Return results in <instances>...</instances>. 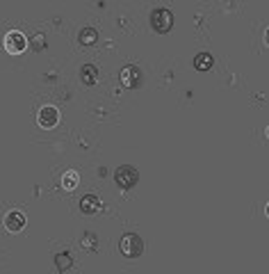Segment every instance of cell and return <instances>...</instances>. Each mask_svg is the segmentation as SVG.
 I'll list each match as a JSON object with an SVG mask.
<instances>
[{
    "mask_svg": "<svg viewBox=\"0 0 269 274\" xmlns=\"http://www.w3.org/2000/svg\"><path fill=\"white\" fill-rule=\"evenodd\" d=\"M114 183L119 187H123V190H130L139 183V172L130 165H121V167L114 172Z\"/></svg>",
    "mask_w": 269,
    "mask_h": 274,
    "instance_id": "3957f363",
    "label": "cell"
},
{
    "mask_svg": "<svg viewBox=\"0 0 269 274\" xmlns=\"http://www.w3.org/2000/svg\"><path fill=\"white\" fill-rule=\"evenodd\" d=\"M100 208H103V203H100V199L96 197V194H85V197L80 199V210L87 213V215L98 213Z\"/></svg>",
    "mask_w": 269,
    "mask_h": 274,
    "instance_id": "ba28073f",
    "label": "cell"
},
{
    "mask_svg": "<svg viewBox=\"0 0 269 274\" xmlns=\"http://www.w3.org/2000/svg\"><path fill=\"white\" fill-rule=\"evenodd\" d=\"M212 55L210 53H198L196 55V60H194V67L198 69V71H210L212 69Z\"/></svg>",
    "mask_w": 269,
    "mask_h": 274,
    "instance_id": "7c38bea8",
    "label": "cell"
},
{
    "mask_svg": "<svg viewBox=\"0 0 269 274\" xmlns=\"http://www.w3.org/2000/svg\"><path fill=\"white\" fill-rule=\"evenodd\" d=\"M119 80H121V85L128 89L139 87V85H142V69L135 67V64H128V67H123L119 71Z\"/></svg>",
    "mask_w": 269,
    "mask_h": 274,
    "instance_id": "5b68a950",
    "label": "cell"
},
{
    "mask_svg": "<svg viewBox=\"0 0 269 274\" xmlns=\"http://www.w3.org/2000/svg\"><path fill=\"white\" fill-rule=\"evenodd\" d=\"M37 124H39V128H44V130L55 128L59 124V110L55 105H44L39 110V114H37Z\"/></svg>",
    "mask_w": 269,
    "mask_h": 274,
    "instance_id": "8992f818",
    "label": "cell"
},
{
    "mask_svg": "<svg viewBox=\"0 0 269 274\" xmlns=\"http://www.w3.org/2000/svg\"><path fill=\"white\" fill-rule=\"evenodd\" d=\"M80 245H82L85 249H89V251H94V249H96V235H94V233H87L85 238H82V242H80Z\"/></svg>",
    "mask_w": 269,
    "mask_h": 274,
    "instance_id": "5bb4252c",
    "label": "cell"
},
{
    "mask_svg": "<svg viewBox=\"0 0 269 274\" xmlns=\"http://www.w3.org/2000/svg\"><path fill=\"white\" fill-rule=\"evenodd\" d=\"M80 185V174L75 172V169H69V172H64V176H62V187L64 190H75V187Z\"/></svg>",
    "mask_w": 269,
    "mask_h": 274,
    "instance_id": "30bf717a",
    "label": "cell"
},
{
    "mask_svg": "<svg viewBox=\"0 0 269 274\" xmlns=\"http://www.w3.org/2000/svg\"><path fill=\"white\" fill-rule=\"evenodd\" d=\"M55 265H57L59 272H66V270H69V268L73 265L71 254H69V251H59V254L55 256Z\"/></svg>",
    "mask_w": 269,
    "mask_h": 274,
    "instance_id": "4fadbf2b",
    "label": "cell"
},
{
    "mask_svg": "<svg viewBox=\"0 0 269 274\" xmlns=\"http://www.w3.org/2000/svg\"><path fill=\"white\" fill-rule=\"evenodd\" d=\"M78 39H80L82 46H94V44L98 41V32H96L94 27H82L80 34H78Z\"/></svg>",
    "mask_w": 269,
    "mask_h": 274,
    "instance_id": "8fae6325",
    "label": "cell"
},
{
    "mask_svg": "<svg viewBox=\"0 0 269 274\" xmlns=\"http://www.w3.org/2000/svg\"><path fill=\"white\" fill-rule=\"evenodd\" d=\"M151 27L160 34L169 32L171 27H173V14H171V9H167V7L153 9L151 12Z\"/></svg>",
    "mask_w": 269,
    "mask_h": 274,
    "instance_id": "7a4b0ae2",
    "label": "cell"
},
{
    "mask_svg": "<svg viewBox=\"0 0 269 274\" xmlns=\"http://www.w3.org/2000/svg\"><path fill=\"white\" fill-rule=\"evenodd\" d=\"M27 48V37L23 32H19V30H12V32H7L5 37V50L9 55H19L23 53Z\"/></svg>",
    "mask_w": 269,
    "mask_h": 274,
    "instance_id": "277c9868",
    "label": "cell"
},
{
    "mask_svg": "<svg viewBox=\"0 0 269 274\" xmlns=\"http://www.w3.org/2000/svg\"><path fill=\"white\" fill-rule=\"evenodd\" d=\"M25 215L23 213H19V210H12V213H7V217H5V226H7V231H12V233H19L21 228L25 226Z\"/></svg>",
    "mask_w": 269,
    "mask_h": 274,
    "instance_id": "52a82bcc",
    "label": "cell"
},
{
    "mask_svg": "<svg viewBox=\"0 0 269 274\" xmlns=\"http://www.w3.org/2000/svg\"><path fill=\"white\" fill-rule=\"evenodd\" d=\"M80 80L85 82V85H94V82L98 80V69L94 67V64H85V67L80 69Z\"/></svg>",
    "mask_w": 269,
    "mask_h": 274,
    "instance_id": "9c48e42d",
    "label": "cell"
},
{
    "mask_svg": "<svg viewBox=\"0 0 269 274\" xmlns=\"http://www.w3.org/2000/svg\"><path fill=\"white\" fill-rule=\"evenodd\" d=\"M119 249H121V254H123L125 258H137V256H142V251H144V240H142L137 233H125L123 238H121V242H119Z\"/></svg>",
    "mask_w": 269,
    "mask_h": 274,
    "instance_id": "6da1fadb",
    "label": "cell"
}]
</instances>
